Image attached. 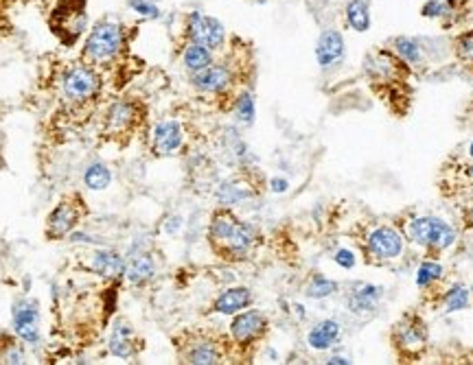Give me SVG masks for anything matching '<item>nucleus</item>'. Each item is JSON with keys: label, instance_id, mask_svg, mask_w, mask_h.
Returning a JSON list of instances; mask_svg holds the SVG:
<instances>
[{"label": "nucleus", "instance_id": "nucleus-1", "mask_svg": "<svg viewBox=\"0 0 473 365\" xmlns=\"http://www.w3.org/2000/svg\"><path fill=\"white\" fill-rule=\"evenodd\" d=\"M257 230L245 221H239L230 210L221 208L213 215L209 225V241L221 258L241 261L257 245Z\"/></svg>", "mask_w": 473, "mask_h": 365}, {"label": "nucleus", "instance_id": "nucleus-2", "mask_svg": "<svg viewBox=\"0 0 473 365\" xmlns=\"http://www.w3.org/2000/svg\"><path fill=\"white\" fill-rule=\"evenodd\" d=\"M405 234L395 225H375L364 237V249L375 263H392L403 256Z\"/></svg>", "mask_w": 473, "mask_h": 365}, {"label": "nucleus", "instance_id": "nucleus-3", "mask_svg": "<svg viewBox=\"0 0 473 365\" xmlns=\"http://www.w3.org/2000/svg\"><path fill=\"white\" fill-rule=\"evenodd\" d=\"M123 47V29L115 22H99L86 40V57L93 61L112 59Z\"/></svg>", "mask_w": 473, "mask_h": 365}, {"label": "nucleus", "instance_id": "nucleus-4", "mask_svg": "<svg viewBox=\"0 0 473 365\" xmlns=\"http://www.w3.org/2000/svg\"><path fill=\"white\" fill-rule=\"evenodd\" d=\"M392 341L397 350L403 354V357H416L425 344H427V328H425V322L416 315H405L401 317L399 322L395 324V330H392Z\"/></svg>", "mask_w": 473, "mask_h": 365}, {"label": "nucleus", "instance_id": "nucleus-5", "mask_svg": "<svg viewBox=\"0 0 473 365\" xmlns=\"http://www.w3.org/2000/svg\"><path fill=\"white\" fill-rule=\"evenodd\" d=\"M187 33L191 37L193 44H199V47H206L211 51H219L226 44V29L223 25L206 13L193 11L187 20Z\"/></svg>", "mask_w": 473, "mask_h": 365}, {"label": "nucleus", "instance_id": "nucleus-6", "mask_svg": "<svg viewBox=\"0 0 473 365\" xmlns=\"http://www.w3.org/2000/svg\"><path fill=\"white\" fill-rule=\"evenodd\" d=\"M364 71L375 83H395L408 73V64H403L392 51H377L364 59Z\"/></svg>", "mask_w": 473, "mask_h": 365}, {"label": "nucleus", "instance_id": "nucleus-7", "mask_svg": "<svg viewBox=\"0 0 473 365\" xmlns=\"http://www.w3.org/2000/svg\"><path fill=\"white\" fill-rule=\"evenodd\" d=\"M267 330V317L257 309H245L235 315L230 322V337L239 346H252L265 335Z\"/></svg>", "mask_w": 473, "mask_h": 365}, {"label": "nucleus", "instance_id": "nucleus-8", "mask_svg": "<svg viewBox=\"0 0 473 365\" xmlns=\"http://www.w3.org/2000/svg\"><path fill=\"white\" fill-rule=\"evenodd\" d=\"M79 217H81V206H79V203H75L73 197L62 199L57 203V208L49 217L47 234L51 239H64L66 234H71L75 230V225L79 223Z\"/></svg>", "mask_w": 473, "mask_h": 365}, {"label": "nucleus", "instance_id": "nucleus-9", "mask_svg": "<svg viewBox=\"0 0 473 365\" xmlns=\"http://www.w3.org/2000/svg\"><path fill=\"white\" fill-rule=\"evenodd\" d=\"M346 53V44L340 31L335 29H325L315 42V59H318V66L322 71H329V68L342 64Z\"/></svg>", "mask_w": 473, "mask_h": 365}, {"label": "nucleus", "instance_id": "nucleus-10", "mask_svg": "<svg viewBox=\"0 0 473 365\" xmlns=\"http://www.w3.org/2000/svg\"><path fill=\"white\" fill-rule=\"evenodd\" d=\"M97 83H99L97 75L90 71L88 66H75L66 73L62 88H64V95L71 101H83L95 95Z\"/></svg>", "mask_w": 473, "mask_h": 365}, {"label": "nucleus", "instance_id": "nucleus-11", "mask_svg": "<svg viewBox=\"0 0 473 365\" xmlns=\"http://www.w3.org/2000/svg\"><path fill=\"white\" fill-rule=\"evenodd\" d=\"M381 298H384V289L379 285L355 282L346 295V306L353 315H370L377 311Z\"/></svg>", "mask_w": 473, "mask_h": 365}, {"label": "nucleus", "instance_id": "nucleus-12", "mask_svg": "<svg viewBox=\"0 0 473 365\" xmlns=\"http://www.w3.org/2000/svg\"><path fill=\"white\" fill-rule=\"evenodd\" d=\"M185 143V131H182V125L173 119H167V121H160L156 127H153V133H151V147L158 155H173L180 151Z\"/></svg>", "mask_w": 473, "mask_h": 365}, {"label": "nucleus", "instance_id": "nucleus-13", "mask_svg": "<svg viewBox=\"0 0 473 365\" xmlns=\"http://www.w3.org/2000/svg\"><path fill=\"white\" fill-rule=\"evenodd\" d=\"M230 83H233V71L228 66L211 64L209 68H204V71L193 73V85L199 90V92L219 95L223 90H228Z\"/></svg>", "mask_w": 473, "mask_h": 365}, {"label": "nucleus", "instance_id": "nucleus-14", "mask_svg": "<svg viewBox=\"0 0 473 365\" xmlns=\"http://www.w3.org/2000/svg\"><path fill=\"white\" fill-rule=\"evenodd\" d=\"M13 330L22 341H27V344H37L40 317H37V309L31 302H18L13 306Z\"/></svg>", "mask_w": 473, "mask_h": 365}, {"label": "nucleus", "instance_id": "nucleus-15", "mask_svg": "<svg viewBox=\"0 0 473 365\" xmlns=\"http://www.w3.org/2000/svg\"><path fill=\"white\" fill-rule=\"evenodd\" d=\"M342 337V324L337 319H322L307 333V344L315 352L331 350Z\"/></svg>", "mask_w": 473, "mask_h": 365}, {"label": "nucleus", "instance_id": "nucleus-16", "mask_svg": "<svg viewBox=\"0 0 473 365\" xmlns=\"http://www.w3.org/2000/svg\"><path fill=\"white\" fill-rule=\"evenodd\" d=\"M252 304V291L247 287H233L226 289L213 302V311L219 315H237Z\"/></svg>", "mask_w": 473, "mask_h": 365}, {"label": "nucleus", "instance_id": "nucleus-17", "mask_svg": "<svg viewBox=\"0 0 473 365\" xmlns=\"http://www.w3.org/2000/svg\"><path fill=\"white\" fill-rule=\"evenodd\" d=\"M252 197H255V189L250 181L243 177H233V179L221 181V186L217 189V201L223 208L237 206V203H243Z\"/></svg>", "mask_w": 473, "mask_h": 365}, {"label": "nucleus", "instance_id": "nucleus-18", "mask_svg": "<svg viewBox=\"0 0 473 365\" xmlns=\"http://www.w3.org/2000/svg\"><path fill=\"white\" fill-rule=\"evenodd\" d=\"M185 363H195V365H213L221 363V350L213 339H193L182 350Z\"/></svg>", "mask_w": 473, "mask_h": 365}, {"label": "nucleus", "instance_id": "nucleus-19", "mask_svg": "<svg viewBox=\"0 0 473 365\" xmlns=\"http://www.w3.org/2000/svg\"><path fill=\"white\" fill-rule=\"evenodd\" d=\"M458 234L454 230L452 223H447L438 217H432V225H430V234H427V252H447L449 247H454Z\"/></svg>", "mask_w": 473, "mask_h": 365}, {"label": "nucleus", "instance_id": "nucleus-20", "mask_svg": "<svg viewBox=\"0 0 473 365\" xmlns=\"http://www.w3.org/2000/svg\"><path fill=\"white\" fill-rule=\"evenodd\" d=\"M156 263L149 254H134L125 263V276L132 285H143L153 278Z\"/></svg>", "mask_w": 473, "mask_h": 365}, {"label": "nucleus", "instance_id": "nucleus-21", "mask_svg": "<svg viewBox=\"0 0 473 365\" xmlns=\"http://www.w3.org/2000/svg\"><path fill=\"white\" fill-rule=\"evenodd\" d=\"M344 16H346V25L357 31V33H366L370 29V5L366 0H351L344 9Z\"/></svg>", "mask_w": 473, "mask_h": 365}, {"label": "nucleus", "instance_id": "nucleus-22", "mask_svg": "<svg viewBox=\"0 0 473 365\" xmlns=\"http://www.w3.org/2000/svg\"><path fill=\"white\" fill-rule=\"evenodd\" d=\"M182 64L187 71L191 73H199L204 71V68H209L213 64V51L206 49V47H199V44H189V47L185 49V55H182Z\"/></svg>", "mask_w": 473, "mask_h": 365}, {"label": "nucleus", "instance_id": "nucleus-23", "mask_svg": "<svg viewBox=\"0 0 473 365\" xmlns=\"http://www.w3.org/2000/svg\"><path fill=\"white\" fill-rule=\"evenodd\" d=\"M392 53L408 66H419L423 61L421 44L412 37H395L392 40Z\"/></svg>", "mask_w": 473, "mask_h": 365}, {"label": "nucleus", "instance_id": "nucleus-24", "mask_svg": "<svg viewBox=\"0 0 473 365\" xmlns=\"http://www.w3.org/2000/svg\"><path fill=\"white\" fill-rule=\"evenodd\" d=\"M132 328L127 324H117L115 333L110 337V350L115 357L129 359L134 354V339H132Z\"/></svg>", "mask_w": 473, "mask_h": 365}, {"label": "nucleus", "instance_id": "nucleus-25", "mask_svg": "<svg viewBox=\"0 0 473 365\" xmlns=\"http://www.w3.org/2000/svg\"><path fill=\"white\" fill-rule=\"evenodd\" d=\"M443 276H445V267H443L438 261L427 258V261H423V263L419 265L414 282H416V287H419V289H423V291H425V289L434 287L438 280H443Z\"/></svg>", "mask_w": 473, "mask_h": 365}, {"label": "nucleus", "instance_id": "nucleus-26", "mask_svg": "<svg viewBox=\"0 0 473 365\" xmlns=\"http://www.w3.org/2000/svg\"><path fill=\"white\" fill-rule=\"evenodd\" d=\"M93 267L97 273H103L107 278H117L121 273H125V263L115 252H99L93 261Z\"/></svg>", "mask_w": 473, "mask_h": 365}, {"label": "nucleus", "instance_id": "nucleus-27", "mask_svg": "<svg viewBox=\"0 0 473 365\" xmlns=\"http://www.w3.org/2000/svg\"><path fill=\"white\" fill-rule=\"evenodd\" d=\"M469 302H471V289H467L465 285H454L443 295V311L458 313V311H465L469 306Z\"/></svg>", "mask_w": 473, "mask_h": 365}, {"label": "nucleus", "instance_id": "nucleus-28", "mask_svg": "<svg viewBox=\"0 0 473 365\" xmlns=\"http://www.w3.org/2000/svg\"><path fill=\"white\" fill-rule=\"evenodd\" d=\"M335 291H337V282L335 280L322 276V273H315V276L309 280L305 293L309 295L311 300H325V298H329V295H333Z\"/></svg>", "mask_w": 473, "mask_h": 365}, {"label": "nucleus", "instance_id": "nucleus-29", "mask_svg": "<svg viewBox=\"0 0 473 365\" xmlns=\"http://www.w3.org/2000/svg\"><path fill=\"white\" fill-rule=\"evenodd\" d=\"M83 181H86V186H88L90 191H103V189L110 186L112 173H110V169L103 167V164H93V167H88V171H86V175H83Z\"/></svg>", "mask_w": 473, "mask_h": 365}, {"label": "nucleus", "instance_id": "nucleus-30", "mask_svg": "<svg viewBox=\"0 0 473 365\" xmlns=\"http://www.w3.org/2000/svg\"><path fill=\"white\" fill-rule=\"evenodd\" d=\"M235 114L237 119L243 125H252L255 116H257V107H255V97L250 92H241L235 101Z\"/></svg>", "mask_w": 473, "mask_h": 365}, {"label": "nucleus", "instance_id": "nucleus-31", "mask_svg": "<svg viewBox=\"0 0 473 365\" xmlns=\"http://www.w3.org/2000/svg\"><path fill=\"white\" fill-rule=\"evenodd\" d=\"M134 121V109L129 103H117L110 109V125L115 129H125Z\"/></svg>", "mask_w": 473, "mask_h": 365}, {"label": "nucleus", "instance_id": "nucleus-32", "mask_svg": "<svg viewBox=\"0 0 473 365\" xmlns=\"http://www.w3.org/2000/svg\"><path fill=\"white\" fill-rule=\"evenodd\" d=\"M452 5H454L452 0H430V3H425L421 7V16L423 18H445L454 11Z\"/></svg>", "mask_w": 473, "mask_h": 365}, {"label": "nucleus", "instance_id": "nucleus-33", "mask_svg": "<svg viewBox=\"0 0 473 365\" xmlns=\"http://www.w3.org/2000/svg\"><path fill=\"white\" fill-rule=\"evenodd\" d=\"M456 55L462 61L473 64V31H467L456 40Z\"/></svg>", "mask_w": 473, "mask_h": 365}, {"label": "nucleus", "instance_id": "nucleus-34", "mask_svg": "<svg viewBox=\"0 0 473 365\" xmlns=\"http://www.w3.org/2000/svg\"><path fill=\"white\" fill-rule=\"evenodd\" d=\"M127 3L134 11L145 18H160V9H158V5L151 3V0H127Z\"/></svg>", "mask_w": 473, "mask_h": 365}, {"label": "nucleus", "instance_id": "nucleus-35", "mask_svg": "<svg viewBox=\"0 0 473 365\" xmlns=\"http://www.w3.org/2000/svg\"><path fill=\"white\" fill-rule=\"evenodd\" d=\"M333 261H335L337 265H340L342 269H353V267L357 265V256H355L353 249H349V247H340V249H335Z\"/></svg>", "mask_w": 473, "mask_h": 365}, {"label": "nucleus", "instance_id": "nucleus-36", "mask_svg": "<svg viewBox=\"0 0 473 365\" xmlns=\"http://www.w3.org/2000/svg\"><path fill=\"white\" fill-rule=\"evenodd\" d=\"M269 186H272L274 193H285L287 186H289V181L287 179H281V177H274L272 181H269Z\"/></svg>", "mask_w": 473, "mask_h": 365}, {"label": "nucleus", "instance_id": "nucleus-37", "mask_svg": "<svg viewBox=\"0 0 473 365\" xmlns=\"http://www.w3.org/2000/svg\"><path fill=\"white\" fill-rule=\"evenodd\" d=\"M171 221H173V223H167V232L173 234L175 230H180V225H182V221H180V217H173Z\"/></svg>", "mask_w": 473, "mask_h": 365}, {"label": "nucleus", "instance_id": "nucleus-38", "mask_svg": "<svg viewBox=\"0 0 473 365\" xmlns=\"http://www.w3.org/2000/svg\"><path fill=\"white\" fill-rule=\"evenodd\" d=\"M327 363H337V365H346V363H351V359H346V357H331Z\"/></svg>", "mask_w": 473, "mask_h": 365}, {"label": "nucleus", "instance_id": "nucleus-39", "mask_svg": "<svg viewBox=\"0 0 473 365\" xmlns=\"http://www.w3.org/2000/svg\"><path fill=\"white\" fill-rule=\"evenodd\" d=\"M465 221H467V225H469V227H473V206H471V208L467 210V215H465Z\"/></svg>", "mask_w": 473, "mask_h": 365}, {"label": "nucleus", "instance_id": "nucleus-40", "mask_svg": "<svg viewBox=\"0 0 473 365\" xmlns=\"http://www.w3.org/2000/svg\"><path fill=\"white\" fill-rule=\"evenodd\" d=\"M469 155H471V160H473V140H471V145H469Z\"/></svg>", "mask_w": 473, "mask_h": 365}, {"label": "nucleus", "instance_id": "nucleus-41", "mask_svg": "<svg viewBox=\"0 0 473 365\" xmlns=\"http://www.w3.org/2000/svg\"><path fill=\"white\" fill-rule=\"evenodd\" d=\"M471 293H473V287H471Z\"/></svg>", "mask_w": 473, "mask_h": 365}]
</instances>
